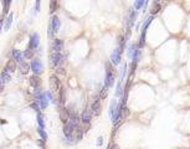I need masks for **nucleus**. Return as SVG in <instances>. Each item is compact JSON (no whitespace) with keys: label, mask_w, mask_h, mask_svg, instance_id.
Segmentation results:
<instances>
[{"label":"nucleus","mask_w":190,"mask_h":149,"mask_svg":"<svg viewBox=\"0 0 190 149\" xmlns=\"http://www.w3.org/2000/svg\"><path fill=\"white\" fill-rule=\"evenodd\" d=\"M107 94H108V88H107L106 86H103L102 87V89H101V92H99V98L101 99H104L106 97H107Z\"/></svg>","instance_id":"obj_35"},{"label":"nucleus","mask_w":190,"mask_h":149,"mask_svg":"<svg viewBox=\"0 0 190 149\" xmlns=\"http://www.w3.org/2000/svg\"><path fill=\"white\" fill-rule=\"evenodd\" d=\"M140 57H142V49H139V47L137 46L135 47V50H134V53H133V56H132V63L134 65H137L139 61H140Z\"/></svg>","instance_id":"obj_19"},{"label":"nucleus","mask_w":190,"mask_h":149,"mask_svg":"<svg viewBox=\"0 0 190 149\" xmlns=\"http://www.w3.org/2000/svg\"><path fill=\"white\" fill-rule=\"evenodd\" d=\"M41 10V0H35V13H40Z\"/></svg>","instance_id":"obj_38"},{"label":"nucleus","mask_w":190,"mask_h":149,"mask_svg":"<svg viewBox=\"0 0 190 149\" xmlns=\"http://www.w3.org/2000/svg\"><path fill=\"white\" fill-rule=\"evenodd\" d=\"M63 62H65V57L62 56V52H52L50 55V65L53 68L62 66Z\"/></svg>","instance_id":"obj_3"},{"label":"nucleus","mask_w":190,"mask_h":149,"mask_svg":"<svg viewBox=\"0 0 190 149\" xmlns=\"http://www.w3.org/2000/svg\"><path fill=\"white\" fill-rule=\"evenodd\" d=\"M5 71H8V72L11 75L14 73L15 71L17 70V62L15 61V60H8V62L5 63V67H4Z\"/></svg>","instance_id":"obj_13"},{"label":"nucleus","mask_w":190,"mask_h":149,"mask_svg":"<svg viewBox=\"0 0 190 149\" xmlns=\"http://www.w3.org/2000/svg\"><path fill=\"white\" fill-rule=\"evenodd\" d=\"M36 118H37V124H39V128H41V129H45V117H44V114L41 112H37V116H36Z\"/></svg>","instance_id":"obj_21"},{"label":"nucleus","mask_w":190,"mask_h":149,"mask_svg":"<svg viewBox=\"0 0 190 149\" xmlns=\"http://www.w3.org/2000/svg\"><path fill=\"white\" fill-rule=\"evenodd\" d=\"M4 19L1 17V19H0V34H1V30H3V27H4Z\"/></svg>","instance_id":"obj_40"},{"label":"nucleus","mask_w":190,"mask_h":149,"mask_svg":"<svg viewBox=\"0 0 190 149\" xmlns=\"http://www.w3.org/2000/svg\"><path fill=\"white\" fill-rule=\"evenodd\" d=\"M91 111H92L93 116H99L101 114V111H102V104H101V98L98 96L93 99V102L91 104Z\"/></svg>","instance_id":"obj_9"},{"label":"nucleus","mask_w":190,"mask_h":149,"mask_svg":"<svg viewBox=\"0 0 190 149\" xmlns=\"http://www.w3.org/2000/svg\"><path fill=\"white\" fill-rule=\"evenodd\" d=\"M138 45L137 44H134V42H132L129 46H128V50H127V55H128V58H132V56H133V53H134V50H135V47H137Z\"/></svg>","instance_id":"obj_28"},{"label":"nucleus","mask_w":190,"mask_h":149,"mask_svg":"<svg viewBox=\"0 0 190 149\" xmlns=\"http://www.w3.org/2000/svg\"><path fill=\"white\" fill-rule=\"evenodd\" d=\"M58 102H60L61 108L65 106V103H66V89H65L63 87H61L60 89H58Z\"/></svg>","instance_id":"obj_18"},{"label":"nucleus","mask_w":190,"mask_h":149,"mask_svg":"<svg viewBox=\"0 0 190 149\" xmlns=\"http://www.w3.org/2000/svg\"><path fill=\"white\" fill-rule=\"evenodd\" d=\"M92 111L91 108H88V107H86V108L83 109V112H82V116H81V123L85 124V126H90L91 124V121H92Z\"/></svg>","instance_id":"obj_6"},{"label":"nucleus","mask_w":190,"mask_h":149,"mask_svg":"<svg viewBox=\"0 0 190 149\" xmlns=\"http://www.w3.org/2000/svg\"><path fill=\"white\" fill-rule=\"evenodd\" d=\"M4 85H5V82L3 81L1 77H0V93L3 92V89H4Z\"/></svg>","instance_id":"obj_39"},{"label":"nucleus","mask_w":190,"mask_h":149,"mask_svg":"<svg viewBox=\"0 0 190 149\" xmlns=\"http://www.w3.org/2000/svg\"><path fill=\"white\" fill-rule=\"evenodd\" d=\"M0 77H1L3 81H4L5 83H8V82L11 81V75L8 72V71H5V70L1 71V73H0Z\"/></svg>","instance_id":"obj_25"},{"label":"nucleus","mask_w":190,"mask_h":149,"mask_svg":"<svg viewBox=\"0 0 190 149\" xmlns=\"http://www.w3.org/2000/svg\"><path fill=\"white\" fill-rule=\"evenodd\" d=\"M57 6H58V1H57V0H51V1H50V14L55 13V11L57 10Z\"/></svg>","instance_id":"obj_30"},{"label":"nucleus","mask_w":190,"mask_h":149,"mask_svg":"<svg viewBox=\"0 0 190 149\" xmlns=\"http://www.w3.org/2000/svg\"><path fill=\"white\" fill-rule=\"evenodd\" d=\"M127 68H128V66H127V63H123V67H122V71H121V82L124 80V77H126V73H127Z\"/></svg>","instance_id":"obj_36"},{"label":"nucleus","mask_w":190,"mask_h":149,"mask_svg":"<svg viewBox=\"0 0 190 149\" xmlns=\"http://www.w3.org/2000/svg\"><path fill=\"white\" fill-rule=\"evenodd\" d=\"M152 21H153V15L149 16V17H147V20L144 21L143 26H142V30H148V27H149V25L152 24Z\"/></svg>","instance_id":"obj_34"},{"label":"nucleus","mask_w":190,"mask_h":149,"mask_svg":"<svg viewBox=\"0 0 190 149\" xmlns=\"http://www.w3.org/2000/svg\"><path fill=\"white\" fill-rule=\"evenodd\" d=\"M39 46H40V35L37 32H34V34H31V36H30L27 47L35 51L36 49H39Z\"/></svg>","instance_id":"obj_8"},{"label":"nucleus","mask_w":190,"mask_h":149,"mask_svg":"<svg viewBox=\"0 0 190 149\" xmlns=\"http://www.w3.org/2000/svg\"><path fill=\"white\" fill-rule=\"evenodd\" d=\"M116 82V72L113 68V65L111 62H106V76H104V86L107 88L113 87Z\"/></svg>","instance_id":"obj_1"},{"label":"nucleus","mask_w":190,"mask_h":149,"mask_svg":"<svg viewBox=\"0 0 190 149\" xmlns=\"http://www.w3.org/2000/svg\"><path fill=\"white\" fill-rule=\"evenodd\" d=\"M51 26H52V30H53V32L57 34L58 31H60V27H61V20L58 19V16L57 15H52L51 17Z\"/></svg>","instance_id":"obj_12"},{"label":"nucleus","mask_w":190,"mask_h":149,"mask_svg":"<svg viewBox=\"0 0 190 149\" xmlns=\"http://www.w3.org/2000/svg\"><path fill=\"white\" fill-rule=\"evenodd\" d=\"M37 133H39V135L41 137V139H42L44 142H46V140H47V138H49V135H47V133H46V130H45V129L37 128Z\"/></svg>","instance_id":"obj_32"},{"label":"nucleus","mask_w":190,"mask_h":149,"mask_svg":"<svg viewBox=\"0 0 190 149\" xmlns=\"http://www.w3.org/2000/svg\"><path fill=\"white\" fill-rule=\"evenodd\" d=\"M46 97L49 99V102L56 103V97H55V94H53V91H46Z\"/></svg>","instance_id":"obj_31"},{"label":"nucleus","mask_w":190,"mask_h":149,"mask_svg":"<svg viewBox=\"0 0 190 149\" xmlns=\"http://www.w3.org/2000/svg\"><path fill=\"white\" fill-rule=\"evenodd\" d=\"M29 82H30V86L34 89H40L41 86H42V80H41V77L39 75H32V76H30Z\"/></svg>","instance_id":"obj_11"},{"label":"nucleus","mask_w":190,"mask_h":149,"mask_svg":"<svg viewBox=\"0 0 190 149\" xmlns=\"http://www.w3.org/2000/svg\"><path fill=\"white\" fill-rule=\"evenodd\" d=\"M30 70L34 75H42L44 73V65L39 58H32L30 62Z\"/></svg>","instance_id":"obj_4"},{"label":"nucleus","mask_w":190,"mask_h":149,"mask_svg":"<svg viewBox=\"0 0 190 149\" xmlns=\"http://www.w3.org/2000/svg\"><path fill=\"white\" fill-rule=\"evenodd\" d=\"M145 3V0H135L134 1V5H133V8L135 10H140L142 8H143V5Z\"/></svg>","instance_id":"obj_33"},{"label":"nucleus","mask_w":190,"mask_h":149,"mask_svg":"<svg viewBox=\"0 0 190 149\" xmlns=\"http://www.w3.org/2000/svg\"><path fill=\"white\" fill-rule=\"evenodd\" d=\"M117 104H118L117 99H113V101H112V102H111V106H109V116H111V119L113 118L114 113H116V109H117Z\"/></svg>","instance_id":"obj_23"},{"label":"nucleus","mask_w":190,"mask_h":149,"mask_svg":"<svg viewBox=\"0 0 190 149\" xmlns=\"http://www.w3.org/2000/svg\"><path fill=\"white\" fill-rule=\"evenodd\" d=\"M160 9H162L160 4H159V3H154V4L152 5V8H150V14H152V15L158 14L159 11H160Z\"/></svg>","instance_id":"obj_27"},{"label":"nucleus","mask_w":190,"mask_h":149,"mask_svg":"<svg viewBox=\"0 0 190 149\" xmlns=\"http://www.w3.org/2000/svg\"><path fill=\"white\" fill-rule=\"evenodd\" d=\"M34 55H35V51L34 50H31V49H27L24 51V57H25L26 60H32L34 58Z\"/></svg>","instance_id":"obj_26"},{"label":"nucleus","mask_w":190,"mask_h":149,"mask_svg":"<svg viewBox=\"0 0 190 149\" xmlns=\"http://www.w3.org/2000/svg\"><path fill=\"white\" fill-rule=\"evenodd\" d=\"M13 0H3V8H4V14H9V9L11 6Z\"/></svg>","instance_id":"obj_29"},{"label":"nucleus","mask_w":190,"mask_h":149,"mask_svg":"<svg viewBox=\"0 0 190 149\" xmlns=\"http://www.w3.org/2000/svg\"><path fill=\"white\" fill-rule=\"evenodd\" d=\"M34 98L35 101L39 103L40 106V109L42 111V109H46L47 108V106H49V99H47L46 97V92H44L42 89H35V92H34Z\"/></svg>","instance_id":"obj_2"},{"label":"nucleus","mask_w":190,"mask_h":149,"mask_svg":"<svg viewBox=\"0 0 190 149\" xmlns=\"http://www.w3.org/2000/svg\"><path fill=\"white\" fill-rule=\"evenodd\" d=\"M154 3H160V0H153Z\"/></svg>","instance_id":"obj_43"},{"label":"nucleus","mask_w":190,"mask_h":149,"mask_svg":"<svg viewBox=\"0 0 190 149\" xmlns=\"http://www.w3.org/2000/svg\"><path fill=\"white\" fill-rule=\"evenodd\" d=\"M117 47H119L122 52L124 51V47H126V37H124L123 35H119V36H118V46Z\"/></svg>","instance_id":"obj_24"},{"label":"nucleus","mask_w":190,"mask_h":149,"mask_svg":"<svg viewBox=\"0 0 190 149\" xmlns=\"http://www.w3.org/2000/svg\"><path fill=\"white\" fill-rule=\"evenodd\" d=\"M107 149H119V148H118V145H116V144H109L108 147H107Z\"/></svg>","instance_id":"obj_42"},{"label":"nucleus","mask_w":190,"mask_h":149,"mask_svg":"<svg viewBox=\"0 0 190 149\" xmlns=\"http://www.w3.org/2000/svg\"><path fill=\"white\" fill-rule=\"evenodd\" d=\"M121 62H122V51L119 47H116V50L111 55V63L113 66H118Z\"/></svg>","instance_id":"obj_7"},{"label":"nucleus","mask_w":190,"mask_h":149,"mask_svg":"<svg viewBox=\"0 0 190 149\" xmlns=\"http://www.w3.org/2000/svg\"><path fill=\"white\" fill-rule=\"evenodd\" d=\"M30 107H31V109H34L35 112H40V106H39V103L36 102V101H34V102L30 104Z\"/></svg>","instance_id":"obj_37"},{"label":"nucleus","mask_w":190,"mask_h":149,"mask_svg":"<svg viewBox=\"0 0 190 149\" xmlns=\"http://www.w3.org/2000/svg\"><path fill=\"white\" fill-rule=\"evenodd\" d=\"M49 83H50V87H51V89L53 92H58V89L61 88V80L58 78V76L56 73L50 76Z\"/></svg>","instance_id":"obj_5"},{"label":"nucleus","mask_w":190,"mask_h":149,"mask_svg":"<svg viewBox=\"0 0 190 149\" xmlns=\"http://www.w3.org/2000/svg\"><path fill=\"white\" fill-rule=\"evenodd\" d=\"M60 119H61V122L63 124H66L68 122V119H70V112L68 109L66 108V107H62L61 111H60Z\"/></svg>","instance_id":"obj_17"},{"label":"nucleus","mask_w":190,"mask_h":149,"mask_svg":"<svg viewBox=\"0 0 190 149\" xmlns=\"http://www.w3.org/2000/svg\"><path fill=\"white\" fill-rule=\"evenodd\" d=\"M17 70L20 71L21 75H27L29 71H30V63H27V62H25V61L17 63Z\"/></svg>","instance_id":"obj_16"},{"label":"nucleus","mask_w":190,"mask_h":149,"mask_svg":"<svg viewBox=\"0 0 190 149\" xmlns=\"http://www.w3.org/2000/svg\"><path fill=\"white\" fill-rule=\"evenodd\" d=\"M13 19H14V13H9L8 17L4 21V30H5V31H9L11 24H13Z\"/></svg>","instance_id":"obj_20"},{"label":"nucleus","mask_w":190,"mask_h":149,"mask_svg":"<svg viewBox=\"0 0 190 149\" xmlns=\"http://www.w3.org/2000/svg\"><path fill=\"white\" fill-rule=\"evenodd\" d=\"M102 143H103V138H102V137H99V138L97 139V145H98V147L102 145Z\"/></svg>","instance_id":"obj_41"},{"label":"nucleus","mask_w":190,"mask_h":149,"mask_svg":"<svg viewBox=\"0 0 190 149\" xmlns=\"http://www.w3.org/2000/svg\"><path fill=\"white\" fill-rule=\"evenodd\" d=\"M65 47V42L61 39H52V44H51V49L52 52H62Z\"/></svg>","instance_id":"obj_10"},{"label":"nucleus","mask_w":190,"mask_h":149,"mask_svg":"<svg viewBox=\"0 0 190 149\" xmlns=\"http://www.w3.org/2000/svg\"><path fill=\"white\" fill-rule=\"evenodd\" d=\"M135 19H137V10L134 8H130L129 13H128V29H130L134 25Z\"/></svg>","instance_id":"obj_14"},{"label":"nucleus","mask_w":190,"mask_h":149,"mask_svg":"<svg viewBox=\"0 0 190 149\" xmlns=\"http://www.w3.org/2000/svg\"><path fill=\"white\" fill-rule=\"evenodd\" d=\"M11 57H13V60H15L17 63L25 61V57H24V52H21L20 50H17V49H13V51H11Z\"/></svg>","instance_id":"obj_15"},{"label":"nucleus","mask_w":190,"mask_h":149,"mask_svg":"<svg viewBox=\"0 0 190 149\" xmlns=\"http://www.w3.org/2000/svg\"><path fill=\"white\" fill-rule=\"evenodd\" d=\"M123 89H124V88H123V86H122V82H121V81H118L117 87H116V92H114L116 97H122V96H123V93H124Z\"/></svg>","instance_id":"obj_22"}]
</instances>
